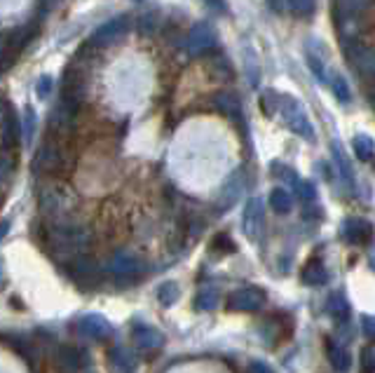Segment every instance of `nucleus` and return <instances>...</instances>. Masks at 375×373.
Segmentation results:
<instances>
[{
    "mask_svg": "<svg viewBox=\"0 0 375 373\" xmlns=\"http://www.w3.org/2000/svg\"><path fill=\"white\" fill-rule=\"evenodd\" d=\"M106 268L118 280H137L144 273V263L132 254H113Z\"/></svg>",
    "mask_w": 375,
    "mask_h": 373,
    "instance_id": "obj_7",
    "label": "nucleus"
},
{
    "mask_svg": "<svg viewBox=\"0 0 375 373\" xmlns=\"http://www.w3.org/2000/svg\"><path fill=\"white\" fill-rule=\"evenodd\" d=\"M286 3H291V0H270V8L275 12H284L286 10Z\"/></svg>",
    "mask_w": 375,
    "mask_h": 373,
    "instance_id": "obj_42",
    "label": "nucleus"
},
{
    "mask_svg": "<svg viewBox=\"0 0 375 373\" xmlns=\"http://www.w3.org/2000/svg\"><path fill=\"white\" fill-rule=\"evenodd\" d=\"M328 359H331V366L338 373H347V371H350V366H352V355L338 343L328 345Z\"/></svg>",
    "mask_w": 375,
    "mask_h": 373,
    "instance_id": "obj_21",
    "label": "nucleus"
},
{
    "mask_svg": "<svg viewBox=\"0 0 375 373\" xmlns=\"http://www.w3.org/2000/svg\"><path fill=\"white\" fill-rule=\"evenodd\" d=\"M73 118H75V111H70L68 106L59 104L49 115V125H52V130L66 134L70 127H73Z\"/></svg>",
    "mask_w": 375,
    "mask_h": 373,
    "instance_id": "obj_20",
    "label": "nucleus"
},
{
    "mask_svg": "<svg viewBox=\"0 0 375 373\" xmlns=\"http://www.w3.org/2000/svg\"><path fill=\"white\" fill-rule=\"evenodd\" d=\"M195 303H197V310H213V307L218 305V291L211 287L202 289V291L197 294Z\"/></svg>",
    "mask_w": 375,
    "mask_h": 373,
    "instance_id": "obj_29",
    "label": "nucleus"
},
{
    "mask_svg": "<svg viewBox=\"0 0 375 373\" xmlns=\"http://www.w3.org/2000/svg\"><path fill=\"white\" fill-rule=\"evenodd\" d=\"M263 221H265V211H263V202L254 197V200L247 202V209H244V216H242V226H244V235L249 240H256L258 233L263 228Z\"/></svg>",
    "mask_w": 375,
    "mask_h": 373,
    "instance_id": "obj_11",
    "label": "nucleus"
},
{
    "mask_svg": "<svg viewBox=\"0 0 375 373\" xmlns=\"http://www.w3.org/2000/svg\"><path fill=\"white\" fill-rule=\"evenodd\" d=\"M3 151H10L19 144V137H22V125H19V118L12 108L10 101H3Z\"/></svg>",
    "mask_w": 375,
    "mask_h": 373,
    "instance_id": "obj_10",
    "label": "nucleus"
},
{
    "mask_svg": "<svg viewBox=\"0 0 375 373\" xmlns=\"http://www.w3.org/2000/svg\"><path fill=\"white\" fill-rule=\"evenodd\" d=\"M361 326H364V333L368 338H375V317L364 314V317H361Z\"/></svg>",
    "mask_w": 375,
    "mask_h": 373,
    "instance_id": "obj_38",
    "label": "nucleus"
},
{
    "mask_svg": "<svg viewBox=\"0 0 375 373\" xmlns=\"http://www.w3.org/2000/svg\"><path fill=\"white\" fill-rule=\"evenodd\" d=\"M247 371H249V373H275L273 369H270L268 364L261 362V359H256V362H251Z\"/></svg>",
    "mask_w": 375,
    "mask_h": 373,
    "instance_id": "obj_39",
    "label": "nucleus"
},
{
    "mask_svg": "<svg viewBox=\"0 0 375 373\" xmlns=\"http://www.w3.org/2000/svg\"><path fill=\"white\" fill-rule=\"evenodd\" d=\"M342 235L350 244H368L373 240V226L366 218H347L342 223Z\"/></svg>",
    "mask_w": 375,
    "mask_h": 373,
    "instance_id": "obj_12",
    "label": "nucleus"
},
{
    "mask_svg": "<svg viewBox=\"0 0 375 373\" xmlns=\"http://www.w3.org/2000/svg\"><path fill=\"white\" fill-rule=\"evenodd\" d=\"M68 275L80 287H96L101 282V268L92 259H82V256L70 263Z\"/></svg>",
    "mask_w": 375,
    "mask_h": 373,
    "instance_id": "obj_9",
    "label": "nucleus"
},
{
    "mask_svg": "<svg viewBox=\"0 0 375 373\" xmlns=\"http://www.w3.org/2000/svg\"><path fill=\"white\" fill-rule=\"evenodd\" d=\"M38 96H40V99H47L49 96V92H52V78L49 75H43L40 80H38Z\"/></svg>",
    "mask_w": 375,
    "mask_h": 373,
    "instance_id": "obj_37",
    "label": "nucleus"
},
{
    "mask_svg": "<svg viewBox=\"0 0 375 373\" xmlns=\"http://www.w3.org/2000/svg\"><path fill=\"white\" fill-rule=\"evenodd\" d=\"M361 373H375V347L366 345L361 350Z\"/></svg>",
    "mask_w": 375,
    "mask_h": 373,
    "instance_id": "obj_32",
    "label": "nucleus"
},
{
    "mask_svg": "<svg viewBox=\"0 0 375 373\" xmlns=\"http://www.w3.org/2000/svg\"><path fill=\"white\" fill-rule=\"evenodd\" d=\"M47 240L49 247L63 254H80L87 249L89 235L82 228L75 226H52L47 228Z\"/></svg>",
    "mask_w": 375,
    "mask_h": 373,
    "instance_id": "obj_1",
    "label": "nucleus"
},
{
    "mask_svg": "<svg viewBox=\"0 0 375 373\" xmlns=\"http://www.w3.org/2000/svg\"><path fill=\"white\" fill-rule=\"evenodd\" d=\"M373 0H333V15L335 17H361Z\"/></svg>",
    "mask_w": 375,
    "mask_h": 373,
    "instance_id": "obj_19",
    "label": "nucleus"
},
{
    "mask_svg": "<svg viewBox=\"0 0 375 373\" xmlns=\"http://www.w3.org/2000/svg\"><path fill=\"white\" fill-rule=\"evenodd\" d=\"M307 63H309V68H312V73H314V78L319 80V82H326V66H324V59H321L319 54H314V52H307Z\"/></svg>",
    "mask_w": 375,
    "mask_h": 373,
    "instance_id": "obj_31",
    "label": "nucleus"
},
{
    "mask_svg": "<svg viewBox=\"0 0 375 373\" xmlns=\"http://www.w3.org/2000/svg\"><path fill=\"white\" fill-rule=\"evenodd\" d=\"M333 160H335V165H338V169H340V176L352 185V169H350V162H347L345 153L340 151V146H338V144H333Z\"/></svg>",
    "mask_w": 375,
    "mask_h": 373,
    "instance_id": "obj_30",
    "label": "nucleus"
},
{
    "mask_svg": "<svg viewBox=\"0 0 375 373\" xmlns=\"http://www.w3.org/2000/svg\"><path fill=\"white\" fill-rule=\"evenodd\" d=\"M211 247L216 249V252H221V254H232V252H235V242H232L228 235H216V237H213V242H211Z\"/></svg>",
    "mask_w": 375,
    "mask_h": 373,
    "instance_id": "obj_34",
    "label": "nucleus"
},
{
    "mask_svg": "<svg viewBox=\"0 0 375 373\" xmlns=\"http://www.w3.org/2000/svg\"><path fill=\"white\" fill-rule=\"evenodd\" d=\"M155 31V15H144L139 22V33L141 36H151Z\"/></svg>",
    "mask_w": 375,
    "mask_h": 373,
    "instance_id": "obj_36",
    "label": "nucleus"
},
{
    "mask_svg": "<svg viewBox=\"0 0 375 373\" xmlns=\"http://www.w3.org/2000/svg\"><path fill=\"white\" fill-rule=\"evenodd\" d=\"M298 197L303 202H314L316 200V190H314V183L312 181H300L298 183Z\"/></svg>",
    "mask_w": 375,
    "mask_h": 373,
    "instance_id": "obj_35",
    "label": "nucleus"
},
{
    "mask_svg": "<svg viewBox=\"0 0 375 373\" xmlns=\"http://www.w3.org/2000/svg\"><path fill=\"white\" fill-rule=\"evenodd\" d=\"M108 359H111V366L118 373H134L132 355H127L122 347H113V350L108 352Z\"/></svg>",
    "mask_w": 375,
    "mask_h": 373,
    "instance_id": "obj_25",
    "label": "nucleus"
},
{
    "mask_svg": "<svg viewBox=\"0 0 375 373\" xmlns=\"http://www.w3.org/2000/svg\"><path fill=\"white\" fill-rule=\"evenodd\" d=\"M204 3L209 5L213 12H225V10H228V3H225V0H204Z\"/></svg>",
    "mask_w": 375,
    "mask_h": 373,
    "instance_id": "obj_41",
    "label": "nucleus"
},
{
    "mask_svg": "<svg viewBox=\"0 0 375 373\" xmlns=\"http://www.w3.org/2000/svg\"><path fill=\"white\" fill-rule=\"evenodd\" d=\"M352 148H354V155L359 160H373L375 158V141L366 134H357L352 139Z\"/></svg>",
    "mask_w": 375,
    "mask_h": 373,
    "instance_id": "obj_24",
    "label": "nucleus"
},
{
    "mask_svg": "<svg viewBox=\"0 0 375 373\" xmlns=\"http://www.w3.org/2000/svg\"><path fill=\"white\" fill-rule=\"evenodd\" d=\"M303 282H305L307 287H324L328 282V270L321 266L319 261H312L303 270Z\"/></svg>",
    "mask_w": 375,
    "mask_h": 373,
    "instance_id": "obj_22",
    "label": "nucleus"
},
{
    "mask_svg": "<svg viewBox=\"0 0 375 373\" xmlns=\"http://www.w3.org/2000/svg\"><path fill=\"white\" fill-rule=\"evenodd\" d=\"M328 312H331V317L335 321H347L350 319V303H347L342 296H333L331 300H328Z\"/></svg>",
    "mask_w": 375,
    "mask_h": 373,
    "instance_id": "obj_26",
    "label": "nucleus"
},
{
    "mask_svg": "<svg viewBox=\"0 0 375 373\" xmlns=\"http://www.w3.org/2000/svg\"><path fill=\"white\" fill-rule=\"evenodd\" d=\"M54 364L61 373H77L82 366L80 352L73 345H59L54 352Z\"/></svg>",
    "mask_w": 375,
    "mask_h": 373,
    "instance_id": "obj_16",
    "label": "nucleus"
},
{
    "mask_svg": "<svg viewBox=\"0 0 375 373\" xmlns=\"http://www.w3.org/2000/svg\"><path fill=\"white\" fill-rule=\"evenodd\" d=\"M331 89H333V94H335V99L340 101V104H347L350 101V85H347V80L342 78L340 73H333L331 75Z\"/></svg>",
    "mask_w": 375,
    "mask_h": 373,
    "instance_id": "obj_28",
    "label": "nucleus"
},
{
    "mask_svg": "<svg viewBox=\"0 0 375 373\" xmlns=\"http://www.w3.org/2000/svg\"><path fill=\"white\" fill-rule=\"evenodd\" d=\"M289 5H291V10H293L298 17H312L316 0H291Z\"/></svg>",
    "mask_w": 375,
    "mask_h": 373,
    "instance_id": "obj_33",
    "label": "nucleus"
},
{
    "mask_svg": "<svg viewBox=\"0 0 375 373\" xmlns=\"http://www.w3.org/2000/svg\"><path fill=\"white\" fill-rule=\"evenodd\" d=\"M40 207L45 214H61V211H66L68 207V200L63 197L61 190L56 188H45L40 192Z\"/></svg>",
    "mask_w": 375,
    "mask_h": 373,
    "instance_id": "obj_18",
    "label": "nucleus"
},
{
    "mask_svg": "<svg viewBox=\"0 0 375 373\" xmlns=\"http://www.w3.org/2000/svg\"><path fill=\"white\" fill-rule=\"evenodd\" d=\"M342 47H345V56L350 66L359 70V75H364V78L375 80V50L371 45L354 38V40H342Z\"/></svg>",
    "mask_w": 375,
    "mask_h": 373,
    "instance_id": "obj_2",
    "label": "nucleus"
},
{
    "mask_svg": "<svg viewBox=\"0 0 375 373\" xmlns=\"http://www.w3.org/2000/svg\"><path fill=\"white\" fill-rule=\"evenodd\" d=\"M77 333L85 338H106L111 336V324L101 314H85L77 321Z\"/></svg>",
    "mask_w": 375,
    "mask_h": 373,
    "instance_id": "obj_15",
    "label": "nucleus"
},
{
    "mask_svg": "<svg viewBox=\"0 0 375 373\" xmlns=\"http://www.w3.org/2000/svg\"><path fill=\"white\" fill-rule=\"evenodd\" d=\"M82 99H85V80L77 70L68 68L66 75H63V82H61V96H59V104L68 106L70 111L77 113L80 108Z\"/></svg>",
    "mask_w": 375,
    "mask_h": 373,
    "instance_id": "obj_5",
    "label": "nucleus"
},
{
    "mask_svg": "<svg viewBox=\"0 0 375 373\" xmlns=\"http://www.w3.org/2000/svg\"><path fill=\"white\" fill-rule=\"evenodd\" d=\"M61 167V151L54 144H43L33 158V172H54Z\"/></svg>",
    "mask_w": 375,
    "mask_h": 373,
    "instance_id": "obj_14",
    "label": "nucleus"
},
{
    "mask_svg": "<svg viewBox=\"0 0 375 373\" xmlns=\"http://www.w3.org/2000/svg\"><path fill=\"white\" fill-rule=\"evenodd\" d=\"M216 45V33L209 24H195L185 36V52L192 54V56H199Z\"/></svg>",
    "mask_w": 375,
    "mask_h": 373,
    "instance_id": "obj_6",
    "label": "nucleus"
},
{
    "mask_svg": "<svg viewBox=\"0 0 375 373\" xmlns=\"http://www.w3.org/2000/svg\"><path fill=\"white\" fill-rule=\"evenodd\" d=\"M263 303H265V294L254 287L237 289V291H232L228 296V305L237 312H256L261 310Z\"/></svg>",
    "mask_w": 375,
    "mask_h": 373,
    "instance_id": "obj_8",
    "label": "nucleus"
},
{
    "mask_svg": "<svg viewBox=\"0 0 375 373\" xmlns=\"http://www.w3.org/2000/svg\"><path fill=\"white\" fill-rule=\"evenodd\" d=\"M178 296H181V289L176 282H164V284L158 289V298L162 305H174L178 300Z\"/></svg>",
    "mask_w": 375,
    "mask_h": 373,
    "instance_id": "obj_27",
    "label": "nucleus"
},
{
    "mask_svg": "<svg viewBox=\"0 0 375 373\" xmlns=\"http://www.w3.org/2000/svg\"><path fill=\"white\" fill-rule=\"evenodd\" d=\"M33 127H36V115L33 111H26V125H24V132H26V139H31V134H33Z\"/></svg>",
    "mask_w": 375,
    "mask_h": 373,
    "instance_id": "obj_40",
    "label": "nucleus"
},
{
    "mask_svg": "<svg viewBox=\"0 0 375 373\" xmlns=\"http://www.w3.org/2000/svg\"><path fill=\"white\" fill-rule=\"evenodd\" d=\"M270 207H273L277 214H289L293 209V197L286 188H275L270 192Z\"/></svg>",
    "mask_w": 375,
    "mask_h": 373,
    "instance_id": "obj_23",
    "label": "nucleus"
},
{
    "mask_svg": "<svg viewBox=\"0 0 375 373\" xmlns=\"http://www.w3.org/2000/svg\"><path fill=\"white\" fill-rule=\"evenodd\" d=\"M213 108H216L218 113L228 115L230 120L242 118V101H239V96L232 92H218L213 96Z\"/></svg>",
    "mask_w": 375,
    "mask_h": 373,
    "instance_id": "obj_17",
    "label": "nucleus"
},
{
    "mask_svg": "<svg viewBox=\"0 0 375 373\" xmlns=\"http://www.w3.org/2000/svg\"><path fill=\"white\" fill-rule=\"evenodd\" d=\"M280 111L284 115V120H286V125L291 127V132H296L298 137H303L305 141L314 139L312 122L307 120V115H305V111H303V106L298 104V101L291 99V96H282V99H280Z\"/></svg>",
    "mask_w": 375,
    "mask_h": 373,
    "instance_id": "obj_3",
    "label": "nucleus"
},
{
    "mask_svg": "<svg viewBox=\"0 0 375 373\" xmlns=\"http://www.w3.org/2000/svg\"><path fill=\"white\" fill-rule=\"evenodd\" d=\"M132 340L137 343V347H141V350L153 352V350H160V347H162L164 336H162V333H160L158 329L148 326V324H134Z\"/></svg>",
    "mask_w": 375,
    "mask_h": 373,
    "instance_id": "obj_13",
    "label": "nucleus"
},
{
    "mask_svg": "<svg viewBox=\"0 0 375 373\" xmlns=\"http://www.w3.org/2000/svg\"><path fill=\"white\" fill-rule=\"evenodd\" d=\"M129 29H132V19H129L127 15L113 17L111 22L101 24V26L94 31L92 45L94 47H111V45L120 43L122 38L129 33Z\"/></svg>",
    "mask_w": 375,
    "mask_h": 373,
    "instance_id": "obj_4",
    "label": "nucleus"
}]
</instances>
